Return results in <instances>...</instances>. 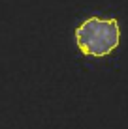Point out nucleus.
I'll use <instances>...</instances> for the list:
<instances>
[{"label": "nucleus", "mask_w": 128, "mask_h": 129, "mask_svg": "<svg viewBox=\"0 0 128 129\" xmlns=\"http://www.w3.org/2000/svg\"><path fill=\"white\" fill-rule=\"evenodd\" d=\"M121 28L117 19H90L83 21L76 28V41L83 54L102 58L119 47Z\"/></svg>", "instance_id": "nucleus-1"}]
</instances>
